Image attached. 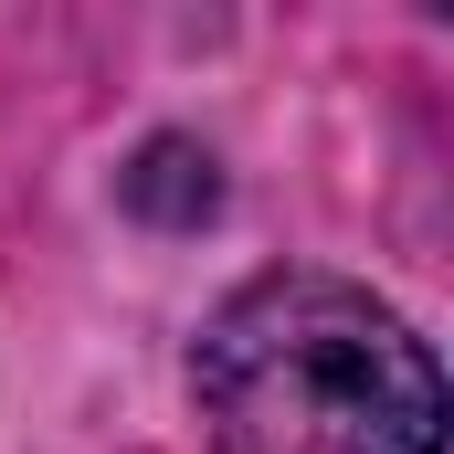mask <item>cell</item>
<instances>
[{
	"mask_svg": "<svg viewBox=\"0 0 454 454\" xmlns=\"http://www.w3.org/2000/svg\"><path fill=\"white\" fill-rule=\"evenodd\" d=\"M191 412L212 454H444V359L359 275L264 264L191 339Z\"/></svg>",
	"mask_w": 454,
	"mask_h": 454,
	"instance_id": "cell-1",
	"label": "cell"
}]
</instances>
